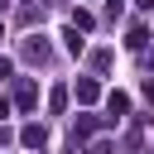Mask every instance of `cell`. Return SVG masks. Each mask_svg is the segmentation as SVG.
I'll return each mask as SVG.
<instances>
[{"instance_id":"6da1fadb","label":"cell","mask_w":154,"mask_h":154,"mask_svg":"<svg viewBox=\"0 0 154 154\" xmlns=\"http://www.w3.org/2000/svg\"><path fill=\"white\" fill-rule=\"evenodd\" d=\"M34 101H38V91H34V82H24L19 87V106H34Z\"/></svg>"},{"instance_id":"7a4b0ae2","label":"cell","mask_w":154,"mask_h":154,"mask_svg":"<svg viewBox=\"0 0 154 154\" xmlns=\"http://www.w3.org/2000/svg\"><path fill=\"white\" fill-rule=\"evenodd\" d=\"M24 144H38V149H43V130H38V125H29V130H24Z\"/></svg>"},{"instance_id":"3957f363","label":"cell","mask_w":154,"mask_h":154,"mask_svg":"<svg viewBox=\"0 0 154 154\" xmlns=\"http://www.w3.org/2000/svg\"><path fill=\"white\" fill-rule=\"evenodd\" d=\"M0 34H5V29H0Z\"/></svg>"}]
</instances>
